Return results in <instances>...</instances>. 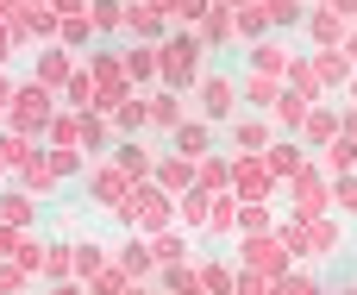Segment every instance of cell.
I'll return each mask as SVG.
<instances>
[{
  "label": "cell",
  "instance_id": "6da1fadb",
  "mask_svg": "<svg viewBox=\"0 0 357 295\" xmlns=\"http://www.w3.org/2000/svg\"><path fill=\"white\" fill-rule=\"evenodd\" d=\"M207 113H213V120L232 113V82H207Z\"/></svg>",
  "mask_w": 357,
  "mask_h": 295
},
{
  "label": "cell",
  "instance_id": "7a4b0ae2",
  "mask_svg": "<svg viewBox=\"0 0 357 295\" xmlns=\"http://www.w3.org/2000/svg\"><path fill=\"white\" fill-rule=\"evenodd\" d=\"M345 295H357V289H345Z\"/></svg>",
  "mask_w": 357,
  "mask_h": 295
}]
</instances>
